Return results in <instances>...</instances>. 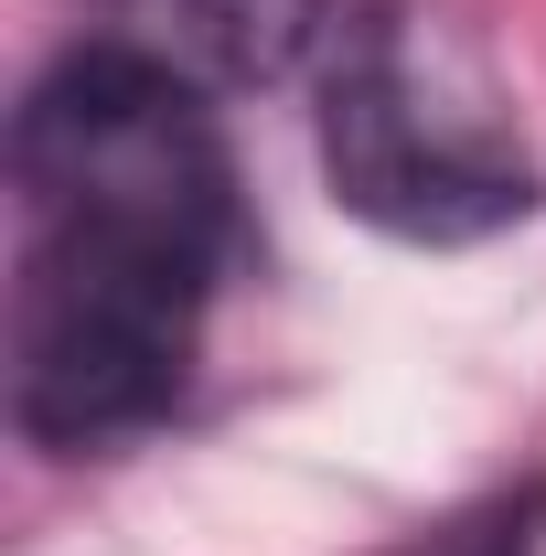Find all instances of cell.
<instances>
[{"instance_id":"cell-1","label":"cell","mask_w":546,"mask_h":556,"mask_svg":"<svg viewBox=\"0 0 546 556\" xmlns=\"http://www.w3.org/2000/svg\"><path fill=\"white\" fill-rule=\"evenodd\" d=\"M236 247V161L204 86L86 43L11 118V428L119 450L183 396Z\"/></svg>"},{"instance_id":"cell-2","label":"cell","mask_w":546,"mask_h":556,"mask_svg":"<svg viewBox=\"0 0 546 556\" xmlns=\"http://www.w3.org/2000/svg\"><path fill=\"white\" fill-rule=\"evenodd\" d=\"M322 182L397 247H482L546 204L514 86L439 0H353L322 43Z\"/></svg>"},{"instance_id":"cell-3","label":"cell","mask_w":546,"mask_h":556,"mask_svg":"<svg viewBox=\"0 0 546 556\" xmlns=\"http://www.w3.org/2000/svg\"><path fill=\"white\" fill-rule=\"evenodd\" d=\"M97 11H108V43L194 75L204 97L278 86L333 43V0H97Z\"/></svg>"},{"instance_id":"cell-4","label":"cell","mask_w":546,"mask_h":556,"mask_svg":"<svg viewBox=\"0 0 546 556\" xmlns=\"http://www.w3.org/2000/svg\"><path fill=\"white\" fill-rule=\"evenodd\" d=\"M386 556H546V482L482 492V503H461V514H439V525L397 535Z\"/></svg>"}]
</instances>
